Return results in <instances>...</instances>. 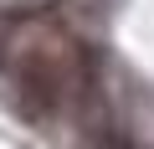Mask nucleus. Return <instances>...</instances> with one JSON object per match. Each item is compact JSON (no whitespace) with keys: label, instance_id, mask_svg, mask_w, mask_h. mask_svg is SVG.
<instances>
[{"label":"nucleus","instance_id":"f257e3e1","mask_svg":"<svg viewBox=\"0 0 154 149\" xmlns=\"http://www.w3.org/2000/svg\"><path fill=\"white\" fill-rule=\"evenodd\" d=\"M11 57V88L26 118H57L88 82V57L62 26L31 21L16 41H5Z\"/></svg>","mask_w":154,"mask_h":149}]
</instances>
